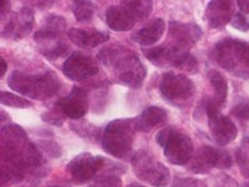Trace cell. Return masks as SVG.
Here are the masks:
<instances>
[{"instance_id":"cell-30","label":"cell","mask_w":249,"mask_h":187,"mask_svg":"<svg viewBox=\"0 0 249 187\" xmlns=\"http://www.w3.org/2000/svg\"><path fill=\"white\" fill-rule=\"evenodd\" d=\"M171 187H208L204 181L192 177H179L173 181Z\"/></svg>"},{"instance_id":"cell-15","label":"cell","mask_w":249,"mask_h":187,"mask_svg":"<svg viewBox=\"0 0 249 187\" xmlns=\"http://www.w3.org/2000/svg\"><path fill=\"white\" fill-rule=\"evenodd\" d=\"M61 34L62 31H56L48 28L37 30L34 35V40L39 45L41 54L51 57V59H56V57L65 55L69 50V46L62 40Z\"/></svg>"},{"instance_id":"cell-19","label":"cell","mask_w":249,"mask_h":187,"mask_svg":"<svg viewBox=\"0 0 249 187\" xmlns=\"http://www.w3.org/2000/svg\"><path fill=\"white\" fill-rule=\"evenodd\" d=\"M164 30H166L164 20L157 18L144 24L140 30H137L132 35V39L142 46H151L160 41V39L163 37Z\"/></svg>"},{"instance_id":"cell-24","label":"cell","mask_w":249,"mask_h":187,"mask_svg":"<svg viewBox=\"0 0 249 187\" xmlns=\"http://www.w3.org/2000/svg\"><path fill=\"white\" fill-rule=\"evenodd\" d=\"M95 4L91 1H84V0H77L72 4V13L79 23H86L90 21L91 18L93 17L95 13Z\"/></svg>"},{"instance_id":"cell-9","label":"cell","mask_w":249,"mask_h":187,"mask_svg":"<svg viewBox=\"0 0 249 187\" xmlns=\"http://www.w3.org/2000/svg\"><path fill=\"white\" fill-rule=\"evenodd\" d=\"M221 108L217 105L213 99H207L206 113L208 117V126L213 139L221 146L231 144L234 141L238 135L237 126L228 116L221 113Z\"/></svg>"},{"instance_id":"cell-1","label":"cell","mask_w":249,"mask_h":187,"mask_svg":"<svg viewBox=\"0 0 249 187\" xmlns=\"http://www.w3.org/2000/svg\"><path fill=\"white\" fill-rule=\"evenodd\" d=\"M1 176L5 180H21L25 171H33L43 165V153L26 136L25 131L18 125L1 128Z\"/></svg>"},{"instance_id":"cell-21","label":"cell","mask_w":249,"mask_h":187,"mask_svg":"<svg viewBox=\"0 0 249 187\" xmlns=\"http://www.w3.org/2000/svg\"><path fill=\"white\" fill-rule=\"evenodd\" d=\"M166 119H167V112L159 106H150L142 111L141 115L135 119V122H136L137 130L142 132H148L153 128L161 125Z\"/></svg>"},{"instance_id":"cell-16","label":"cell","mask_w":249,"mask_h":187,"mask_svg":"<svg viewBox=\"0 0 249 187\" xmlns=\"http://www.w3.org/2000/svg\"><path fill=\"white\" fill-rule=\"evenodd\" d=\"M34 20L35 17L33 10L28 6H24L20 9L18 14L13 15L12 19L6 23L3 29V33H1V37L4 39H23L33 30Z\"/></svg>"},{"instance_id":"cell-20","label":"cell","mask_w":249,"mask_h":187,"mask_svg":"<svg viewBox=\"0 0 249 187\" xmlns=\"http://www.w3.org/2000/svg\"><path fill=\"white\" fill-rule=\"evenodd\" d=\"M107 25L115 31H128L135 26L136 20L122 5H111L106 10Z\"/></svg>"},{"instance_id":"cell-35","label":"cell","mask_w":249,"mask_h":187,"mask_svg":"<svg viewBox=\"0 0 249 187\" xmlns=\"http://www.w3.org/2000/svg\"><path fill=\"white\" fill-rule=\"evenodd\" d=\"M6 69H8V64H6L5 60L1 57V59H0V76L4 77V75H5L6 73Z\"/></svg>"},{"instance_id":"cell-36","label":"cell","mask_w":249,"mask_h":187,"mask_svg":"<svg viewBox=\"0 0 249 187\" xmlns=\"http://www.w3.org/2000/svg\"><path fill=\"white\" fill-rule=\"evenodd\" d=\"M242 187H249V182H246V184L242 185Z\"/></svg>"},{"instance_id":"cell-13","label":"cell","mask_w":249,"mask_h":187,"mask_svg":"<svg viewBox=\"0 0 249 187\" xmlns=\"http://www.w3.org/2000/svg\"><path fill=\"white\" fill-rule=\"evenodd\" d=\"M202 29L195 23H179L170 21L168 39L171 48L178 51H188L202 37Z\"/></svg>"},{"instance_id":"cell-33","label":"cell","mask_w":249,"mask_h":187,"mask_svg":"<svg viewBox=\"0 0 249 187\" xmlns=\"http://www.w3.org/2000/svg\"><path fill=\"white\" fill-rule=\"evenodd\" d=\"M55 109H56L57 111H55V110L54 111H49V112L44 113L41 117H43L44 121L49 122V124L56 125V126H61V125H62V117L59 116V113H57V112H60L59 109H57V108H55Z\"/></svg>"},{"instance_id":"cell-38","label":"cell","mask_w":249,"mask_h":187,"mask_svg":"<svg viewBox=\"0 0 249 187\" xmlns=\"http://www.w3.org/2000/svg\"><path fill=\"white\" fill-rule=\"evenodd\" d=\"M51 187H62V186H51Z\"/></svg>"},{"instance_id":"cell-23","label":"cell","mask_w":249,"mask_h":187,"mask_svg":"<svg viewBox=\"0 0 249 187\" xmlns=\"http://www.w3.org/2000/svg\"><path fill=\"white\" fill-rule=\"evenodd\" d=\"M120 5L124 6L132 15L133 19L136 20V23L147 19V17L151 14V10L153 8V3L151 0H146V1H143V0H137V1L128 0V1H121Z\"/></svg>"},{"instance_id":"cell-4","label":"cell","mask_w":249,"mask_h":187,"mask_svg":"<svg viewBox=\"0 0 249 187\" xmlns=\"http://www.w3.org/2000/svg\"><path fill=\"white\" fill-rule=\"evenodd\" d=\"M213 56L226 71L241 79H249V43L223 39L215 44Z\"/></svg>"},{"instance_id":"cell-14","label":"cell","mask_w":249,"mask_h":187,"mask_svg":"<svg viewBox=\"0 0 249 187\" xmlns=\"http://www.w3.org/2000/svg\"><path fill=\"white\" fill-rule=\"evenodd\" d=\"M55 108L59 109L61 113L70 119H81L82 116H85L89 110L88 91L79 86H74L68 96L61 97L55 104Z\"/></svg>"},{"instance_id":"cell-25","label":"cell","mask_w":249,"mask_h":187,"mask_svg":"<svg viewBox=\"0 0 249 187\" xmlns=\"http://www.w3.org/2000/svg\"><path fill=\"white\" fill-rule=\"evenodd\" d=\"M0 101H1L3 105L15 109H28L31 108V105H33L31 101H29L25 97L8 93V91H1L0 93Z\"/></svg>"},{"instance_id":"cell-2","label":"cell","mask_w":249,"mask_h":187,"mask_svg":"<svg viewBox=\"0 0 249 187\" xmlns=\"http://www.w3.org/2000/svg\"><path fill=\"white\" fill-rule=\"evenodd\" d=\"M97 59L122 85L140 88L147 75L146 66L142 64L140 57L126 46L115 45L102 49Z\"/></svg>"},{"instance_id":"cell-7","label":"cell","mask_w":249,"mask_h":187,"mask_svg":"<svg viewBox=\"0 0 249 187\" xmlns=\"http://www.w3.org/2000/svg\"><path fill=\"white\" fill-rule=\"evenodd\" d=\"M132 168L137 179L155 187H166L171 181V173L166 166L156 160L148 151L140 150L132 156Z\"/></svg>"},{"instance_id":"cell-37","label":"cell","mask_w":249,"mask_h":187,"mask_svg":"<svg viewBox=\"0 0 249 187\" xmlns=\"http://www.w3.org/2000/svg\"><path fill=\"white\" fill-rule=\"evenodd\" d=\"M128 187H144V186H135V185H131V186H128Z\"/></svg>"},{"instance_id":"cell-17","label":"cell","mask_w":249,"mask_h":187,"mask_svg":"<svg viewBox=\"0 0 249 187\" xmlns=\"http://www.w3.org/2000/svg\"><path fill=\"white\" fill-rule=\"evenodd\" d=\"M234 3L233 1H223V0H215L211 1L207 5L206 19L208 25L213 29H219L226 26L227 24L232 21L234 17Z\"/></svg>"},{"instance_id":"cell-22","label":"cell","mask_w":249,"mask_h":187,"mask_svg":"<svg viewBox=\"0 0 249 187\" xmlns=\"http://www.w3.org/2000/svg\"><path fill=\"white\" fill-rule=\"evenodd\" d=\"M208 80H210L211 85L214 89L215 93L213 100H214V102L219 108H222L227 100V95H228V84H227V80L217 70L208 71Z\"/></svg>"},{"instance_id":"cell-18","label":"cell","mask_w":249,"mask_h":187,"mask_svg":"<svg viewBox=\"0 0 249 187\" xmlns=\"http://www.w3.org/2000/svg\"><path fill=\"white\" fill-rule=\"evenodd\" d=\"M69 39L82 49H93L106 43L110 37L107 33L97 30H84V29H70L68 31Z\"/></svg>"},{"instance_id":"cell-34","label":"cell","mask_w":249,"mask_h":187,"mask_svg":"<svg viewBox=\"0 0 249 187\" xmlns=\"http://www.w3.org/2000/svg\"><path fill=\"white\" fill-rule=\"evenodd\" d=\"M238 8L241 9V12H243L244 14H249V0H239L237 3Z\"/></svg>"},{"instance_id":"cell-26","label":"cell","mask_w":249,"mask_h":187,"mask_svg":"<svg viewBox=\"0 0 249 187\" xmlns=\"http://www.w3.org/2000/svg\"><path fill=\"white\" fill-rule=\"evenodd\" d=\"M237 161L242 173L249 177V139L243 140V144L237 152Z\"/></svg>"},{"instance_id":"cell-12","label":"cell","mask_w":249,"mask_h":187,"mask_svg":"<svg viewBox=\"0 0 249 187\" xmlns=\"http://www.w3.org/2000/svg\"><path fill=\"white\" fill-rule=\"evenodd\" d=\"M99 64L92 56L81 51H74L62 65V73L74 81H82L99 74Z\"/></svg>"},{"instance_id":"cell-32","label":"cell","mask_w":249,"mask_h":187,"mask_svg":"<svg viewBox=\"0 0 249 187\" xmlns=\"http://www.w3.org/2000/svg\"><path fill=\"white\" fill-rule=\"evenodd\" d=\"M232 26L237 30H241V31H248L249 30V21L246 19L243 14L241 13H237V14L233 17L232 21H231Z\"/></svg>"},{"instance_id":"cell-8","label":"cell","mask_w":249,"mask_h":187,"mask_svg":"<svg viewBox=\"0 0 249 187\" xmlns=\"http://www.w3.org/2000/svg\"><path fill=\"white\" fill-rule=\"evenodd\" d=\"M160 91L168 102L176 106H183L195 95L196 86L192 80L184 74H176L168 71L162 76Z\"/></svg>"},{"instance_id":"cell-3","label":"cell","mask_w":249,"mask_h":187,"mask_svg":"<svg viewBox=\"0 0 249 187\" xmlns=\"http://www.w3.org/2000/svg\"><path fill=\"white\" fill-rule=\"evenodd\" d=\"M8 86L15 93L34 100L50 99L60 90V80L53 71L43 74H25L14 71L8 79Z\"/></svg>"},{"instance_id":"cell-11","label":"cell","mask_w":249,"mask_h":187,"mask_svg":"<svg viewBox=\"0 0 249 187\" xmlns=\"http://www.w3.org/2000/svg\"><path fill=\"white\" fill-rule=\"evenodd\" d=\"M108 160L101 156H93L90 152H82L71 160L68 165V171L76 184H85L92 180L99 171L105 168Z\"/></svg>"},{"instance_id":"cell-27","label":"cell","mask_w":249,"mask_h":187,"mask_svg":"<svg viewBox=\"0 0 249 187\" xmlns=\"http://www.w3.org/2000/svg\"><path fill=\"white\" fill-rule=\"evenodd\" d=\"M232 113L238 119L249 121V99L241 97L235 101L232 108Z\"/></svg>"},{"instance_id":"cell-29","label":"cell","mask_w":249,"mask_h":187,"mask_svg":"<svg viewBox=\"0 0 249 187\" xmlns=\"http://www.w3.org/2000/svg\"><path fill=\"white\" fill-rule=\"evenodd\" d=\"M37 145L46 155L53 157V159H56V157L61 156V148L55 141H39Z\"/></svg>"},{"instance_id":"cell-31","label":"cell","mask_w":249,"mask_h":187,"mask_svg":"<svg viewBox=\"0 0 249 187\" xmlns=\"http://www.w3.org/2000/svg\"><path fill=\"white\" fill-rule=\"evenodd\" d=\"M45 28L56 31H64L66 28V20L59 15H50L45 19Z\"/></svg>"},{"instance_id":"cell-5","label":"cell","mask_w":249,"mask_h":187,"mask_svg":"<svg viewBox=\"0 0 249 187\" xmlns=\"http://www.w3.org/2000/svg\"><path fill=\"white\" fill-rule=\"evenodd\" d=\"M136 122L135 119H117L106 126L102 135V149L113 157L122 159L132 149Z\"/></svg>"},{"instance_id":"cell-10","label":"cell","mask_w":249,"mask_h":187,"mask_svg":"<svg viewBox=\"0 0 249 187\" xmlns=\"http://www.w3.org/2000/svg\"><path fill=\"white\" fill-rule=\"evenodd\" d=\"M190 170L195 173H208L211 168L227 170L233 165V157L228 151L215 149L213 146H202L192 157Z\"/></svg>"},{"instance_id":"cell-28","label":"cell","mask_w":249,"mask_h":187,"mask_svg":"<svg viewBox=\"0 0 249 187\" xmlns=\"http://www.w3.org/2000/svg\"><path fill=\"white\" fill-rule=\"evenodd\" d=\"M88 187H122V182L117 175H106Z\"/></svg>"},{"instance_id":"cell-6","label":"cell","mask_w":249,"mask_h":187,"mask_svg":"<svg viewBox=\"0 0 249 187\" xmlns=\"http://www.w3.org/2000/svg\"><path fill=\"white\" fill-rule=\"evenodd\" d=\"M156 141L163 148L164 157L171 164L183 166L192 160L195 152L192 140L175 128H166L160 131Z\"/></svg>"}]
</instances>
